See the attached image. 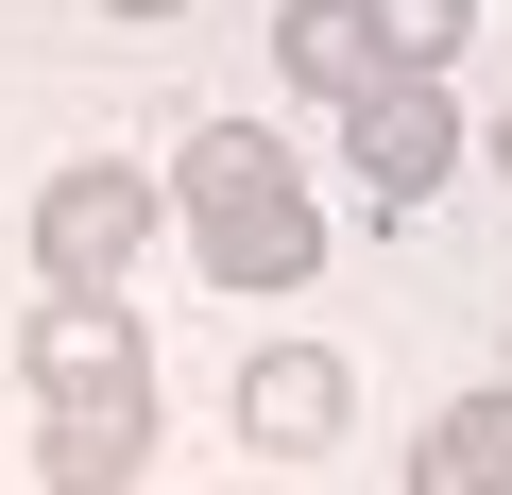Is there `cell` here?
<instances>
[{
	"label": "cell",
	"instance_id": "1",
	"mask_svg": "<svg viewBox=\"0 0 512 495\" xmlns=\"http://www.w3.org/2000/svg\"><path fill=\"white\" fill-rule=\"evenodd\" d=\"M171 222H188V274H222V291H308L325 274V205H308L274 120H205L171 154Z\"/></svg>",
	"mask_w": 512,
	"mask_h": 495
},
{
	"label": "cell",
	"instance_id": "2",
	"mask_svg": "<svg viewBox=\"0 0 512 495\" xmlns=\"http://www.w3.org/2000/svg\"><path fill=\"white\" fill-rule=\"evenodd\" d=\"M171 222V171L137 154H69L35 188V291H137V239Z\"/></svg>",
	"mask_w": 512,
	"mask_h": 495
},
{
	"label": "cell",
	"instance_id": "3",
	"mask_svg": "<svg viewBox=\"0 0 512 495\" xmlns=\"http://www.w3.org/2000/svg\"><path fill=\"white\" fill-rule=\"evenodd\" d=\"M342 137H359V188H376V222L444 205V171H461V103H444V69H393L376 103H342Z\"/></svg>",
	"mask_w": 512,
	"mask_h": 495
},
{
	"label": "cell",
	"instance_id": "4",
	"mask_svg": "<svg viewBox=\"0 0 512 495\" xmlns=\"http://www.w3.org/2000/svg\"><path fill=\"white\" fill-rule=\"evenodd\" d=\"M35 478H52V495H137V478H154V376H120V393H35Z\"/></svg>",
	"mask_w": 512,
	"mask_h": 495
},
{
	"label": "cell",
	"instance_id": "5",
	"mask_svg": "<svg viewBox=\"0 0 512 495\" xmlns=\"http://www.w3.org/2000/svg\"><path fill=\"white\" fill-rule=\"evenodd\" d=\"M222 410H239V444H256V461H325V444H342V410H359V376H342L325 342H256Z\"/></svg>",
	"mask_w": 512,
	"mask_h": 495
},
{
	"label": "cell",
	"instance_id": "6",
	"mask_svg": "<svg viewBox=\"0 0 512 495\" xmlns=\"http://www.w3.org/2000/svg\"><path fill=\"white\" fill-rule=\"evenodd\" d=\"M410 52H393V18L376 0H274V86L291 103H376Z\"/></svg>",
	"mask_w": 512,
	"mask_h": 495
},
{
	"label": "cell",
	"instance_id": "7",
	"mask_svg": "<svg viewBox=\"0 0 512 495\" xmlns=\"http://www.w3.org/2000/svg\"><path fill=\"white\" fill-rule=\"evenodd\" d=\"M18 376H35V393H120V376H154L137 291H52V308L18 325Z\"/></svg>",
	"mask_w": 512,
	"mask_h": 495
},
{
	"label": "cell",
	"instance_id": "8",
	"mask_svg": "<svg viewBox=\"0 0 512 495\" xmlns=\"http://www.w3.org/2000/svg\"><path fill=\"white\" fill-rule=\"evenodd\" d=\"M410 495H512V393H461L410 427Z\"/></svg>",
	"mask_w": 512,
	"mask_h": 495
},
{
	"label": "cell",
	"instance_id": "9",
	"mask_svg": "<svg viewBox=\"0 0 512 495\" xmlns=\"http://www.w3.org/2000/svg\"><path fill=\"white\" fill-rule=\"evenodd\" d=\"M376 18H393V52H410V69H444V52L478 35V0H376Z\"/></svg>",
	"mask_w": 512,
	"mask_h": 495
},
{
	"label": "cell",
	"instance_id": "10",
	"mask_svg": "<svg viewBox=\"0 0 512 495\" xmlns=\"http://www.w3.org/2000/svg\"><path fill=\"white\" fill-rule=\"evenodd\" d=\"M103 18H188V0H103Z\"/></svg>",
	"mask_w": 512,
	"mask_h": 495
},
{
	"label": "cell",
	"instance_id": "11",
	"mask_svg": "<svg viewBox=\"0 0 512 495\" xmlns=\"http://www.w3.org/2000/svg\"><path fill=\"white\" fill-rule=\"evenodd\" d=\"M495 188H512V120H495Z\"/></svg>",
	"mask_w": 512,
	"mask_h": 495
}]
</instances>
